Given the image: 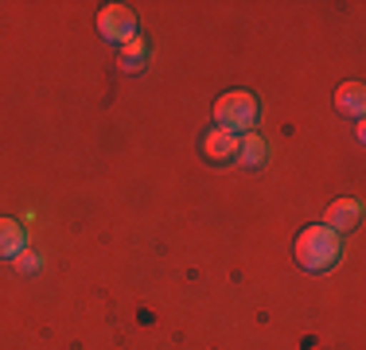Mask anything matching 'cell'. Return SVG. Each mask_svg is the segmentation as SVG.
<instances>
[{
    "instance_id": "6da1fadb",
    "label": "cell",
    "mask_w": 366,
    "mask_h": 350,
    "mask_svg": "<svg viewBox=\"0 0 366 350\" xmlns=\"http://www.w3.org/2000/svg\"><path fill=\"white\" fill-rule=\"evenodd\" d=\"M343 257V238L327 226H304L296 238V261L308 273H327L335 261Z\"/></svg>"
},
{
    "instance_id": "7a4b0ae2",
    "label": "cell",
    "mask_w": 366,
    "mask_h": 350,
    "mask_svg": "<svg viewBox=\"0 0 366 350\" xmlns=\"http://www.w3.org/2000/svg\"><path fill=\"white\" fill-rule=\"evenodd\" d=\"M214 121H219V129L226 133H254L257 125V98L246 90H234V94H222L219 101H214Z\"/></svg>"
},
{
    "instance_id": "3957f363",
    "label": "cell",
    "mask_w": 366,
    "mask_h": 350,
    "mask_svg": "<svg viewBox=\"0 0 366 350\" xmlns=\"http://www.w3.org/2000/svg\"><path fill=\"white\" fill-rule=\"evenodd\" d=\"M98 31H102V39H109V43H129L137 35V16H133V8H125V4H106L98 12Z\"/></svg>"
},
{
    "instance_id": "277c9868",
    "label": "cell",
    "mask_w": 366,
    "mask_h": 350,
    "mask_svg": "<svg viewBox=\"0 0 366 350\" xmlns=\"http://www.w3.org/2000/svg\"><path fill=\"white\" fill-rule=\"evenodd\" d=\"M324 226H327V230H335L339 238L351 234V230H359V226H362V203H359V199H335V203L327 206V214H324Z\"/></svg>"
},
{
    "instance_id": "5b68a950",
    "label": "cell",
    "mask_w": 366,
    "mask_h": 350,
    "mask_svg": "<svg viewBox=\"0 0 366 350\" xmlns=\"http://www.w3.org/2000/svg\"><path fill=\"white\" fill-rule=\"evenodd\" d=\"M234 152H238V136L226 133V129L214 125L211 133L203 136V156H207V160L222 164V160H234Z\"/></svg>"
},
{
    "instance_id": "8992f818",
    "label": "cell",
    "mask_w": 366,
    "mask_h": 350,
    "mask_svg": "<svg viewBox=\"0 0 366 350\" xmlns=\"http://www.w3.org/2000/svg\"><path fill=\"white\" fill-rule=\"evenodd\" d=\"M234 160H238L242 168H265L269 144L257 133H246V136H238V152H234Z\"/></svg>"
},
{
    "instance_id": "52a82bcc",
    "label": "cell",
    "mask_w": 366,
    "mask_h": 350,
    "mask_svg": "<svg viewBox=\"0 0 366 350\" xmlns=\"http://www.w3.org/2000/svg\"><path fill=\"white\" fill-rule=\"evenodd\" d=\"M335 109L343 113V117H362L366 113V90L362 82H343L335 90Z\"/></svg>"
},
{
    "instance_id": "ba28073f",
    "label": "cell",
    "mask_w": 366,
    "mask_h": 350,
    "mask_svg": "<svg viewBox=\"0 0 366 350\" xmlns=\"http://www.w3.org/2000/svg\"><path fill=\"white\" fill-rule=\"evenodd\" d=\"M148 63V43L141 35H133L129 43H121V55H117V66L125 70V74H141Z\"/></svg>"
},
{
    "instance_id": "9c48e42d",
    "label": "cell",
    "mask_w": 366,
    "mask_h": 350,
    "mask_svg": "<svg viewBox=\"0 0 366 350\" xmlns=\"http://www.w3.org/2000/svg\"><path fill=\"white\" fill-rule=\"evenodd\" d=\"M24 245H28V238H24V226L12 222V218H0V257H16Z\"/></svg>"
},
{
    "instance_id": "30bf717a",
    "label": "cell",
    "mask_w": 366,
    "mask_h": 350,
    "mask_svg": "<svg viewBox=\"0 0 366 350\" xmlns=\"http://www.w3.org/2000/svg\"><path fill=\"white\" fill-rule=\"evenodd\" d=\"M12 265L28 276V273H39V269H43V257H39V249H28V245H24V249L12 257Z\"/></svg>"
}]
</instances>
